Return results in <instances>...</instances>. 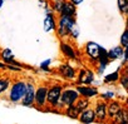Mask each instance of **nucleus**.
Wrapping results in <instances>:
<instances>
[{"label": "nucleus", "instance_id": "11", "mask_svg": "<svg viewBox=\"0 0 128 124\" xmlns=\"http://www.w3.org/2000/svg\"><path fill=\"white\" fill-rule=\"evenodd\" d=\"M93 78H94V74L93 72L90 70H82L78 75V83L79 84H90L93 82Z\"/></svg>", "mask_w": 128, "mask_h": 124}, {"label": "nucleus", "instance_id": "18", "mask_svg": "<svg viewBox=\"0 0 128 124\" xmlns=\"http://www.w3.org/2000/svg\"><path fill=\"white\" fill-rule=\"evenodd\" d=\"M124 55V51H123V49L120 48V46H116V48H113V49H110L109 51H108V58H109V60L110 59H119V58H122Z\"/></svg>", "mask_w": 128, "mask_h": 124}, {"label": "nucleus", "instance_id": "6", "mask_svg": "<svg viewBox=\"0 0 128 124\" xmlns=\"http://www.w3.org/2000/svg\"><path fill=\"white\" fill-rule=\"evenodd\" d=\"M99 49H100V46L98 44H96L94 41H89L86 45V54H87V56L89 59H93V60L94 59H98V56H99Z\"/></svg>", "mask_w": 128, "mask_h": 124}, {"label": "nucleus", "instance_id": "19", "mask_svg": "<svg viewBox=\"0 0 128 124\" xmlns=\"http://www.w3.org/2000/svg\"><path fill=\"white\" fill-rule=\"evenodd\" d=\"M120 109V105L117 103V102H112L109 105H108V110H107V115L109 118H114V115L119 112Z\"/></svg>", "mask_w": 128, "mask_h": 124}, {"label": "nucleus", "instance_id": "32", "mask_svg": "<svg viewBox=\"0 0 128 124\" xmlns=\"http://www.w3.org/2000/svg\"><path fill=\"white\" fill-rule=\"evenodd\" d=\"M3 3H4V0H0V8H2V5H3Z\"/></svg>", "mask_w": 128, "mask_h": 124}, {"label": "nucleus", "instance_id": "24", "mask_svg": "<svg viewBox=\"0 0 128 124\" xmlns=\"http://www.w3.org/2000/svg\"><path fill=\"white\" fill-rule=\"evenodd\" d=\"M118 78H119V75H118V72H114V73H112V74L107 75V77L104 78V80H106V82H116Z\"/></svg>", "mask_w": 128, "mask_h": 124}, {"label": "nucleus", "instance_id": "22", "mask_svg": "<svg viewBox=\"0 0 128 124\" xmlns=\"http://www.w3.org/2000/svg\"><path fill=\"white\" fill-rule=\"evenodd\" d=\"M118 8L123 14H128V0H118Z\"/></svg>", "mask_w": 128, "mask_h": 124}, {"label": "nucleus", "instance_id": "21", "mask_svg": "<svg viewBox=\"0 0 128 124\" xmlns=\"http://www.w3.org/2000/svg\"><path fill=\"white\" fill-rule=\"evenodd\" d=\"M10 85V80L8 78H0V94L4 93Z\"/></svg>", "mask_w": 128, "mask_h": 124}, {"label": "nucleus", "instance_id": "20", "mask_svg": "<svg viewBox=\"0 0 128 124\" xmlns=\"http://www.w3.org/2000/svg\"><path fill=\"white\" fill-rule=\"evenodd\" d=\"M74 105L79 109V112H82V110H84V109H87L88 108V98H84V97H82V98H78L77 99V102L74 103Z\"/></svg>", "mask_w": 128, "mask_h": 124}, {"label": "nucleus", "instance_id": "31", "mask_svg": "<svg viewBox=\"0 0 128 124\" xmlns=\"http://www.w3.org/2000/svg\"><path fill=\"white\" fill-rule=\"evenodd\" d=\"M0 68H6V65H4L3 63H0Z\"/></svg>", "mask_w": 128, "mask_h": 124}, {"label": "nucleus", "instance_id": "16", "mask_svg": "<svg viewBox=\"0 0 128 124\" xmlns=\"http://www.w3.org/2000/svg\"><path fill=\"white\" fill-rule=\"evenodd\" d=\"M56 26V23H55V19L53 16V14H48L45 20H44V30L45 31H52L54 30Z\"/></svg>", "mask_w": 128, "mask_h": 124}, {"label": "nucleus", "instance_id": "28", "mask_svg": "<svg viewBox=\"0 0 128 124\" xmlns=\"http://www.w3.org/2000/svg\"><path fill=\"white\" fill-rule=\"evenodd\" d=\"M114 97V94L112 93V92H108V93H104V94H102V98H104V99H108V98H113Z\"/></svg>", "mask_w": 128, "mask_h": 124}, {"label": "nucleus", "instance_id": "5", "mask_svg": "<svg viewBox=\"0 0 128 124\" xmlns=\"http://www.w3.org/2000/svg\"><path fill=\"white\" fill-rule=\"evenodd\" d=\"M23 105L24 107H30L33 105V103L35 102V89L33 87V84H26V92L23 97Z\"/></svg>", "mask_w": 128, "mask_h": 124}, {"label": "nucleus", "instance_id": "10", "mask_svg": "<svg viewBox=\"0 0 128 124\" xmlns=\"http://www.w3.org/2000/svg\"><path fill=\"white\" fill-rule=\"evenodd\" d=\"M78 93L80 97H84V98H93L98 94L97 89L96 88H90V87H87V85H82V87H78L77 88Z\"/></svg>", "mask_w": 128, "mask_h": 124}, {"label": "nucleus", "instance_id": "1", "mask_svg": "<svg viewBox=\"0 0 128 124\" xmlns=\"http://www.w3.org/2000/svg\"><path fill=\"white\" fill-rule=\"evenodd\" d=\"M62 87L60 85H53L50 88H48V94H46V102L50 104L52 108H56L60 107L62 108Z\"/></svg>", "mask_w": 128, "mask_h": 124}, {"label": "nucleus", "instance_id": "3", "mask_svg": "<svg viewBox=\"0 0 128 124\" xmlns=\"http://www.w3.org/2000/svg\"><path fill=\"white\" fill-rule=\"evenodd\" d=\"M26 92V84L24 82H16L13 84L12 89H10V94H9V98L12 102L16 103V102H20L24 97Z\"/></svg>", "mask_w": 128, "mask_h": 124}, {"label": "nucleus", "instance_id": "27", "mask_svg": "<svg viewBox=\"0 0 128 124\" xmlns=\"http://www.w3.org/2000/svg\"><path fill=\"white\" fill-rule=\"evenodd\" d=\"M120 83H122L123 88L128 90V77H122V79H120Z\"/></svg>", "mask_w": 128, "mask_h": 124}, {"label": "nucleus", "instance_id": "23", "mask_svg": "<svg viewBox=\"0 0 128 124\" xmlns=\"http://www.w3.org/2000/svg\"><path fill=\"white\" fill-rule=\"evenodd\" d=\"M120 45L124 46V48L128 46V28L124 30V33H123L122 36H120Z\"/></svg>", "mask_w": 128, "mask_h": 124}, {"label": "nucleus", "instance_id": "7", "mask_svg": "<svg viewBox=\"0 0 128 124\" xmlns=\"http://www.w3.org/2000/svg\"><path fill=\"white\" fill-rule=\"evenodd\" d=\"M46 94H48V88L46 87H40L39 89L35 90V103L38 107H43L46 103Z\"/></svg>", "mask_w": 128, "mask_h": 124}, {"label": "nucleus", "instance_id": "15", "mask_svg": "<svg viewBox=\"0 0 128 124\" xmlns=\"http://www.w3.org/2000/svg\"><path fill=\"white\" fill-rule=\"evenodd\" d=\"M60 49H62V51H63V54L66 55L67 58H70V59H76V56H77V54H76V51H74V49L69 45V44H67V43H62L60 44Z\"/></svg>", "mask_w": 128, "mask_h": 124}, {"label": "nucleus", "instance_id": "4", "mask_svg": "<svg viewBox=\"0 0 128 124\" xmlns=\"http://www.w3.org/2000/svg\"><path fill=\"white\" fill-rule=\"evenodd\" d=\"M79 98V93L77 89H67L62 92V107H69L72 104H74L77 102V99Z\"/></svg>", "mask_w": 128, "mask_h": 124}, {"label": "nucleus", "instance_id": "30", "mask_svg": "<svg viewBox=\"0 0 128 124\" xmlns=\"http://www.w3.org/2000/svg\"><path fill=\"white\" fill-rule=\"evenodd\" d=\"M124 58L128 60V46L126 48V51H124Z\"/></svg>", "mask_w": 128, "mask_h": 124}, {"label": "nucleus", "instance_id": "9", "mask_svg": "<svg viewBox=\"0 0 128 124\" xmlns=\"http://www.w3.org/2000/svg\"><path fill=\"white\" fill-rule=\"evenodd\" d=\"M0 56H2V59L5 61L6 64H12V65H15V67L22 68V65L14 60V54H13V51H12L10 49H4V50H2V53H0Z\"/></svg>", "mask_w": 128, "mask_h": 124}, {"label": "nucleus", "instance_id": "12", "mask_svg": "<svg viewBox=\"0 0 128 124\" xmlns=\"http://www.w3.org/2000/svg\"><path fill=\"white\" fill-rule=\"evenodd\" d=\"M94 113H96V119L103 122V120L107 118V105H106V103L99 102V103L97 104L96 109H94Z\"/></svg>", "mask_w": 128, "mask_h": 124}, {"label": "nucleus", "instance_id": "8", "mask_svg": "<svg viewBox=\"0 0 128 124\" xmlns=\"http://www.w3.org/2000/svg\"><path fill=\"white\" fill-rule=\"evenodd\" d=\"M78 119H79L82 123H93V122L96 120V113H94L93 109L87 108V109H84V110L80 112Z\"/></svg>", "mask_w": 128, "mask_h": 124}, {"label": "nucleus", "instance_id": "14", "mask_svg": "<svg viewBox=\"0 0 128 124\" xmlns=\"http://www.w3.org/2000/svg\"><path fill=\"white\" fill-rule=\"evenodd\" d=\"M60 14L67 15V16H74L76 15V5L72 1H64Z\"/></svg>", "mask_w": 128, "mask_h": 124}, {"label": "nucleus", "instance_id": "2", "mask_svg": "<svg viewBox=\"0 0 128 124\" xmlns=\"http://www.w3.org/2000/svg\"><path fill=\"white\" fill-rule=\"evenodd\" d=\"M74 24H76V21H74L73 16L62 15L59 19V23H58V30H56L58 35L59 36H67L70 33L72 28H74Z\"/></svg>", "mask_w": 128, "mask_h": 124}, {"label": "nucleus", "instance_id": "25", "mask_svg": "<svg viewBox=\"0 0 128 124\" xmlns=\"http://www.w3.org/2000/svg\"><path fill=\"white\" fill-rule=\"evenodd\" d=\"M63 4H64V0H56V1L54 3V9H55V11L60 13V11H62V8H63Z\"/></svg>", "mask_w": 128, "mask_h": 124}, {"label": "nucleus", "instance_id": "26", "mask_svg": "<svg viewBox=\"0 0 128 124\" xmlns=\"http://www.w3.org/2000/svg\"><path fill=\"white\" fill-rule=\"evenodd\" d=\"M49 64H50V59H46L45 61H43V63L40 64V68L48 72V70H49V69H48V65H49Z\"/></svg>", "mask_w": 128, "mask_h": 124}, {"label": "nucleus", "instance_id": "17", "mask_svg": "<svg viewBox=\"0 0 128 124\" xmlns=\"http://www.w3.org/2000/svg\"><path fill=\"white\" fill-rule=\"evenodd\" d=\"M66 108H67V109H66L67 117H69V118H72V119H78V118H79L80 112H79V109H78L74 104H72V105H69V107H66Z\"/></svg>", "mask_w": 128, "mask_h": 124}, {"label": "nucleus", "instance_id": "13", "mask_svg": "<svg viewBox=\"0 0 128 124\" xmlns=\"http://www.w3.org/2000/svg\"><path fill=\"white\" fill-rule=\"evenodd\" d=\"M59 72L67 79H74L76 78V70L68 64H63L62 67H59Z\"/></svg>", "mask_w": 128, "mask_h": 124}, {"label": "nucleus", "instance_id": "33", "mask_svg": "<svg viewBox=\"0 0 128 124\" xmlns=\"http://www.w3.org/2000/svg\"><path fill=\"white\" fill-rule=\"evenodd\" d=\"M127 28H128V19H127Z\"/></svg>", "mask_w": 128, "mask_h": 124}, {"label": "nucleus", "instance_id": "29", "mask_svg": "<svg viewBox=\"0 0 128 124\" xmlns=\"http://www.w3.org/2000/svg\"><path fill=\"white\" fill-rule=\"evenodd\" d=\"M69 1H72L74 5H80L83 3V0H69Z\"/></svg>", "mask_w": 128, "mask_h": 124}]
</instances>
